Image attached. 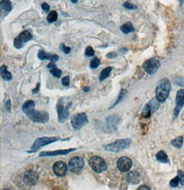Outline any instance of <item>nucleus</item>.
Listing matches in <instances>:
<instances>
[{"instance_id":"nucleus-13","label":"nucleus","mask_w":184,"mask_h":190,"mask_svg":"<svg viewBox=\"0 0 184 190\" xmlns=\"http://www.w3.org/2000/svg\"><path fill=\"white\" fill-rule=\"evenodd\" d=\"M120 119L116 116H110L106 118V131L108 132L115 131L117 128Z\"/></svg>"},{"instance_id":"nucleus-42","label":"nucleus","mask_w":184,"mask_h":190,"mask_svg":"<svg viewBox=\"0 0 184 190\" xmlns=\"http://www.w3.org/2000/svg\"><path fill=\"white\" fill-rule=\"evenodd\" d=\"M116 56V55L115 53H114V52H111V53L107 54V58H115Z\"/></svg>"},{"instance_id":"nucleus-14","label":"nucleus","mask_w":184,"mask_h":190,"mask_svg":"<svg viewBox=\"0 0 184 190\" xmlns=\"http://www.w3.org/2000/svg\"><path fill=\"white\" fill-rule=\"evenodd\" d=\"M68 167H67L66 164L62 162V161H59L56 162L53 165V171L55 175L59 177L64 176L67 173Z\"/></svg>"},{"instance_id":"nucleus-16","label":"nucleus","mask_w":184,"mask_h":190,"mask_svg":"<svg viewBox=\"0 0 184 190\" xmlns=\"http://www.w3.org/2000/svg\"><path fill=\"white\" fill-rule=\"evenodd\" d=\"M126 180L128 183L137 185L138 184L140 181H141V175L137 171H133L129 172L126 176Z\"/></svg>"},{"instance_id":"nucleus-12","label":"nucleus","mask_w":184,"mask_h":190,"mask_svg":"<svg viewBox=\"0 0 184 190\" xmlns=\"http://www.w3.org/2000/svg\"><path fill=\"white\" fill-rule=\"evenodd\" d=\"M184 105V89H181L178 91L177 93V97H176V107L174 111L175 118H177L179 114L180 113V111Z\"/></svg>"},{"instance_id":"nucleus-46","label":"nucleus","mask_w":184,"mask_h":190,"mask_svg":"<svg viewBox=\"0 0 184 190\" xmlns=\"http://www.w3.org/2000/svg\"><path fill=\"white\" fill-rule=\"evenodd\" d=\"M139 190H141V189H150V188L148 186H146V185H142L141 187H139Z\"/></svg>"},{"instance_id":"nucleus-30","label":"nucleus","mask_w":184,"mask_h":190,"mask_svg":"<svg viewBox=\"0 0 184 190\" xmlns=\"http://www.w3.org/2000/svg\"><path fill=\"white\" fill-rule=\"evenodd\" d=\"M50 73L53 75V76H55V77H57V78L60 77L62 74L61 70L57 68L56 66L54 67V68H52L50 69Z\"/></svg>"},{"instance_id":"nucleus-39","label":"nucleus","mask_w":184,"mask_h":190,"mask_svg":"<svg viewBox=\"0 0 184 190\" xmlns=\"http://www.w3.org/2000/svg\"><path fill=\"white\" fill-rule=\"evenodd\" d=\"M41 9H42L43 11L47 13L49 11V10H50V6H49L47 3L44 2V3H43L42 4H41Z\"/></svg>"},{"instance_id":"nucleus-21","label":"nucleus","mask_w":184,"mask_h":190,"mask_svg":"<svg viewBox=\"0 0 184 190\" xmlns=\"http://www.w3.org/2000/svg\"><path fill=\"white\" fill-rule=\"evenodd\" d=\"M112 67L111 66H108V67H106V68L103 69L102 72H101V74L99 75V81H103V80H104L105 79H106L108 77H109V75L110 74V72L111 71H112Z\"/></svg>"},{"instance_id":"nucleus-8","label":"nucleus","mask_w":184,"mask_h":190,"mask_svg":"<svg viewBox=\"0 0 184 190\" xmlns=\"http://www.w3.org/2000/svg\"><path fill=\"white\" fill-rule=\"evenodd\" d=\"M160 65L161 64L159 60H157L156 59L152 58L144 62V64H143V68L147 73L150 75H153L155 73H157L158 69H159Z\"/></svg>"},{"instance_id":"nucleus-3","label":"nucleus","mask_w":184,"mask_h":190,"mask_svg":"<svg viewBox=\"0 0 184 190\" xmlns=\"http://www.w3.org/2000/svg\"><path fill=\"white\" fill-rule=\"evenodd\" d=\"M35 108L28 109L24 111V113L31 120L34 122H39V123H45L48 122L49 120V115L46 111H35Z\"/></svg>"},{"instance_id":"nucleus-19","label":"nucleus","mask_w":184,"mask_h":190,"mask_svg":"<svg viewBox=\"0 0 184 190\" xmlns=\"http://www.w3.org/2000/svg\"><path fill=\"white\" fill-rule=\"evenodd\" d=\"M157 160L160 163H169V159L166 153L164 151H160L156 154Z\"/></svg>"},{"instance_id":"nucleus-18","label":"nucleus","mask_w":184,"mask_h":190,"mask_svg":"<svg viewBox=\"0 0 184 190\" xmlns=\"http://www.w3.org/2000/svg\"><path fill=\"white\" fill-rule=\"evenodd\" d=\"M17 37L23 44H24L32 39V35H31V33L28 30H24L19 36H17Z\"/></svg>"},{"instance_id":"nucleus-32","label":"nucleus","mask_w":184,"mask_h":190,"mask_svg":"<svg viewBox=\"0 0 184 190\" xmlns=\"http://www.w3.org/2000/svg\"><path fill=\"white\" fill-rule=\"evenodd\" d=\"M85 55L88 57H92L95 56V51L91 46H88V47L85 48Z\"/></svg>"},{"instance_id":"nucleus-6","label":"nucleus","mask_w":184,"mask_h":190,"mask_svg":"<svg viewBox=\"0 0 184 190\" xmlns=\"http://www.w3.org/2000/svg\"><path fill=\"white\" fill-rule=\"evenodd\" d=\"M89 120L86 114L85 113H79L75 114L72 117L71 119V124L72 126L75 130H79L85 126Z\"/></svg>"},{"instance_id":"nucleus-15","label":"nucleus","mask_w":184,"mask_h":190,"mask_svg":"<svg viewBox=\"0 0 184 190\" xmlns=\"http://www.w3.org/2000/svg\"><path fill=\"white\" fill-rule=\"evenodd\" d=\"M76 150L75 148L68 149H62L57 151H53V152H42L40 153V157H44V156H65L68 154Z\"/></svg>"},{"instance_id":"nucleus-33","label":"nucleus","mask_w":184,"mask_h":190,"mask_svg":"<svg viewBox=\"0 0 184 190\" xmlns=\"http://www.w3.org/2000/svg\"><path fill=\"white\" fill-rule=\"evenodd\" d=\"M14 46L16 48L20 49L24 46V44L20 41L19 39L18 38V37H17V38H15V40H14Z\"/></svg>"},{"instance_id":"nucleus-35","label":"nucleus","mask_w":184,"mask_h":190,"mask_svg":"<svg viewBox=\"0 0 184 190\" xmlns=\"http://www.w3.org/2000/svg\"><path fill=\"white\" fill-rule=\"evenodd\" d=\"M123 7L126 8V9H128V10H134V9H137V8L136 6H134L133 4L130 3V2H125V3L123 4Z\"/></svg>"},{"instance_id":"nucleus-1","label":"nucleus","mask_w":184,"mask_h":190,"mask_svg":"<svg viewBox=\"0 0 184 190\" xmlns=\"http://www.w3.org/2000/svg\"><path fill=\"white\" fill-rule=\"evenodd\" d=\"M171 88V84L169 80L164 78L158 82L156 88V98L159 102H164L168 98Z\"/></svg>"},{"instance_id":"nucleus-2","label":"nucleus","mask_w":184,"mask_h":190,"mask_svg":"<svg viewBox=\"0 0 184 190\" xmlns=\"http://www.w3.org/2000/svg\"><path fill=\"white\" fill-rule=\"evenodd\" d=\"M131 143V140L129 138H125L122 140H119L117 141L108 144L107 145H105L103 148L106 151L111 152H120L121 151L127 149L130 147V145Z\"/></svg>"},{"instance_id":"nucleus-41","label":"nucleus","mask_w":184,"mask_h":190,"mask_svg":"<svg viewBox=\"0 0 184 190\" xmlns=\"http://www.w3.org/2000/svg\"><path fill=\"white\" fill-rule=\"evenodd\" d=\"M59 59V57L57 55H53L50 58V60H51V62H57Z\"/></svg>"},{"instance_id":"nucleus-36","label":"nucleus","mask_w":184,"mask_h":190,"mask_svg":"<svg viewBox=\"0 0 184 190\" xmlns=\"http://www.w3.org/2000/svg\"><path fill=\"white\" fill-rule=\"evenodd\" d=\"M60 49L64 52L65 54H68L71 51V48L70 47H67L64 45V44H61L60 45Z\"/></svg>"},{"instance_id":"nucleus-7","label":"nucleus","mask_w":184,"mask_h":190,"mask_svg":"<svg viewBox=\"0 0 184 190\" xmlns=\"http://www.w3.org/2000/svg\"><path fill=\"white\" fill-rule=\"evenodd\" d=\"M69 169L72 173L78 174L81 172V171L84 167V161L81 157L75 156L72 158L69 162Z\"/></svg>"},{"instance_id":"nucleus-24","label":"nucleus","mask_w":184,"mask_h":190,"mask_svg":"<svg viewBox=\"0 0 184 190\" xmlns=\"http://www.w3.org/2000/svg\"><path fill=\"white\" fill-rule=\"evenodd\" d=\"M159 102L157 100V98L152 99V100L149 102L148 105L150 106V109H151L152 113L155 112V111H156L158 109V108H159Z\"/></svg>"},{"instance_id":"nucleus-40","label":"nucleus","mask_w":184,"mask_h":190,"mask_svg":"<svg viewBox=\"0 0 184 190\" xmlns=\"http://www.w3.org/2000/svg\"><path fill=\"white\" fill-rule=\"evenodd\" d=\"M176 84L181 86V87H184V77H181L177 79V81L175 82Z\"/></svg>"},{"instance_id":"nucleus-45","label":"nucleus","mask_w":184,"mask_h":190,"mask_svg":"<svg viewBox=\"0 0 184 190\" xmlns=\"http://www.w3.org/2000/svg\"><path fill=\"white\" fill-rule=\"evenodd\" d=\"M56 65L54 64V62H51V63L48 64L47 65V67L48 69H52V68H54V67H55Z\"/></svg>"},{"instance_id":"nucleus-4","label":"nucleus","mask_w":184,"mask_h":190,"mask_svg":"<svg viewBox=\"0 0 184 190\" xmlns=\"http://www.w3.org/2000/svg\"><path fill=\"white\" fill-rule=\"evenodd\" d=\"M89 165L97 173H102L107 170L108 165L104 159L98 156H94L89 160Z\"/></svg>"},{"instance_id":"nucleus-22","label":"nucleus","mask_w":184,"mask_h":190,"mask_svg":"<svg viewBox=\"0 0 184 190\" xmlns=\"http://www.w3.org/2000/svg\"><path fill=\"white\" fill-rule=\"evenodd\" d=\"M0 5H1L2 9L4 10L5 11H6L8 13L11 11V10L12 9V3L10 0H2Z\"/></svg>"},{"instance_id":"nucleus-47","label":"nucleus","mask_w":184,"mask_h":190,"mask_svg":"<svg viewBox=\"0 0 184 190\" xmlns=\"http://www.w3.org/2000/svg\"><path fill=\"white\" fill-rule=\"evenodd\" d=\"M84 91H85V92H88V91H89V88H88V87H85L84 89H83Z\"/></svg>"},{"instance_id":"nucleus-31","label":"nucleus","mask_w":184,"mask_h":190,"mask_svg":"<svg viewBox=\"0 0 184 190\" xmlns=\"http://www.w3.org/2000/svg\"><path fill=\"white\" fill-rule=\"evenodd\" d=\"M100 64V59L98 58H93L91 62H90V68L91 69H97L98 66H99V65Z\"/></svg>"},{"instance_id":"nucleus-29","label":"nucleus","mask_w":184,"mask_h":190,"mask_svg":"<svg viewBox=\"0 0 184 190\" xmlns=\"http://www.w3.org/2000/svg\"><path fill=\"white\" fill-rule=\"evenodd\" d=\"M127 94V91H126L125 90V89H122L121 91V92H120V95H119V97H118V98H117V100H116V102L114 103V105L111 106V107L110 108V109H113V108H114L115 107V106L117 105V104H119L120 103L121 100H123V99L125 98V96H126V95Z\"/></svg>"},{"instance_id":"nucleus-10","label":"nucleus","mask_w":184,"mask_h":190,"mask_svg":"<svg viewBox=\"0 0 184 190\" xmlns=\"http://www.w3.org/2000/svg\"><path fill=\"white\" fill-rule=\"evenodd\" d=\"M24 181L26 185L28 186H34L39 181L38 174L34 170H28L25 172Z\"/></svg>"},{"instance_id":"nucleus-44","label":"nucleus","mask_w":184,"mask_h":190,"mask_svg":"<svg viewBox=\"0 0 184 190\" xmlns=\"http://www.w3.org/2000/svg\"><path fill=\"white\" fill-rule=\"evenodd\" d=\"M40 83H38L37 85V87H36L35 89L33 91V93H37L39 92V90H40Z\"/></svg>"},{"instance_id":"nucleus-17","label":"nucleus","mask_w":184,"mask_h":190,"mask_svg":"<svg viewBox=\"0 0 184 190\" xmlns=\"http://www.w3.org/2000/svg\"><path fill=\"white\" fill-rule=\"evenodd\" d=\"M120 29L124 34H128V33L134 32V28L130 22H128L126 24H123L121 27Z\"/></svg>"},{"instance_id":"nucleus-27","label":"nucleus","mask_w":184,"mask_h":190,"mask_svg":"<svg viewBox=\"0 0 184 190\" xmlns=\"http://www.w3.org/2000/svg\"><path fill=\"white\" fill-rule=\"evenodd\" d=\"M151 113H152V111H151V109H150V107L149 105H146L144 106L143 110H142L141 116L145 118H148L150 117Z\"/></svg>"},{"instance_id":"nucleus-28","label":"nucleus","mask_w":184,"mask_h":190,"mask_svg":"<svg viewBox=\"0 0 184 190\" xmlns=\"http://www.w3.org/2000/svg\"><path fill=\"white\" fill-rule=\"evenodd\" d=\"M35 103L34 101H33V100H28L26 101V102H25L24 105L22 106L23 112H24V111H27L30 109L35 108Z\"/></svg>"},{"instance_id":"nucleus-49","label":"nucleus","mask_w":184,"mask_h":190,"mask_svg":"<svg viewBox=\"0 0 184 190\" xmlns=\"http://www.w3.org/2000/svg\"><path fill=\"white\" fill-rule=\"evenodd\" d=\"M183 2H184V0H181V4H182L183 3Z\"/></svg>"},{"instance_id":"nucleus-9","label":"nucleus","mask_w":184,"mask_h":190,"mask_svg":"<svg viewBox=\"0 0 184 190\" xmlns=\"http://www.w3.org/2000/svg\"><path fill=\"white\" fill-rule=\"evenodd\" d=\"M71 104V103H70ZM70 104L68 106L65 107L64 106L63 99H59L57 105V110L58 113V120L60 122H64L69 116V111L68 108L70 106Z\"/></svg>"},{"instance_id":"nucleus-25","label":"nucleus","mask_w":184,"mask_h":190,"mask_svg":"<svg viewBox=\"0 0 184 190\" xmlns=\"http://www.w3.org/2000/svg\"><path fill=\"white\" fill-rule=\"evenodd\" d=\"M58 18V14L55 10H52V11L48 14L47 17V21L49 23H53L56 22Z\"/></svg>"},{"instance_id":"nucleus-26","label":"nucleus","mask_w":184,"mask_h":190,"mask_svg":"<svg viewBox=\"0 0 184 190\" xmlns=\"http://www.w3.org/2000/svg\"><path fill=\"white\" fill-rule=\"evenodd\" d=\"M52 56L50 53H48L43 50H40L38 53V58L41 60H45V59H50Z\"/></svg>"},{"instance_id":"nucleus-20","label":"nucleus","mask_w":184,"mask_h":190,"mask_svg":"<svg viewBox=\"0 0 184 190\" xmlns=\"http://www.w3.org/2000/svg\"><path fill=\"white\" fill-rule=\"evenodd\" d=\"M1 74L2 77H3V79L6 81H9L12 79V75L7 70V66L3 65L1 67Z\"/></svg>"},{"instance_id":"nucleus-48","label":"nucleus","mask_w":184,"mask_h":190,"mask_svg":"<svg viewBox=\"0 0 184 190\" xmlns=\"http://www.w3.org/2000/svg\"><path fill=\"white\" fill-rule=\"evenodd\" d=\"M71 1L72 2V3L76 4V3H77V2H78V0H71Z\"/></svg>"},{"instance_id":"nucleus-23","label":"nucleus","mask_w":184,"mask_h":190,"mask_svg":"<svg viewBox=\"0 0 184 190\" xmlns=\"http://www.w3.org/2000/svg\"><path fill=\"white\" fill-rule=\"evenodd\" d=\"M183 143V138L182 136H179L177 138L174 139L172 141V145L175 147L177 148V149H181L182 147Z\"/></svg>"},{"instance_id":"nucleus-38","label":"nucleus","mask_w":184,"mask_h":190,"mask_svg":"<svg viewBox=\"0 0 184 190\" xmlns=\"http://www.w3.org/2000/svg\"><path fill=\"white\" fill-rule=\"evenodd\" d=\"M61 82H62V84H63L64 86H65V87H68V86L70 84L69 76H65V77H64L63 78H62V80H61Z\"/></svg>"},{"instance_id":"nucleus-5","label":"nucleus","mask_w":184,"mask_h":190,"mask_svg":"<svg viewBox=\"0 0 184 190\" xmlns=\"http://www.w3.org/2000/svg\"><path fill=\"white\" fill-rule=\"evenodd\" d=\"M57 140H59V138L56 137L40 138H38L35 140V142L33 143V145H32V147H31L30 151L28 152L29 153L36 152L41 147L45 146V145H47L48 144H50V143L55 142L56 141H57Z\"/></svg>"},{"instance_id":"nucleus-11","label":"nucleus","mask_w":184,"mask_h":190,"mask_svg":"<svg viewBox=\"0 0 184 190\" xmlns=\"http://www.w3.org/2000/svg\"><path fill=\"white\" fill-rule=\"evenodd\" d=\"M133 166V162L130 158L126 156H123L119 158L117 161V167L119 170L122 172H126L128 171Z\"/></svg>"},{"instance_id":"nucleus-37","label":"nucleus","mask_w":184,"mask_h":190,"mask_svg":"<svg viewBox=\"0 0 184 190\" xmlns=\"http://www.w3.org/2000/svg\"><path fill=\"white\" fill-rule=\"evenodd\" d=\"M177 174H178L179 178V181L181 182V185H184V172L181 170H178Z\"/></svg>"},{"instance_id":"nucleus-43","label":"nucleus","mask_w":184,"mask_h":190,"mask_svg":"<svg viewBox=\"0 0 184 190\" xmlns=\"http://www.w3.org/2000/svg\"><path fill=\"white\" fill-rule=\"evenodd\" d=\"M6 109H7V111H10V109H11V103H10V100H8V102H6Z\"/></svg>"},{"instance_id":"nucleus-34","label":"nucleus","mask_w":184,"mask_h":190,"mask_svg":"<svg viewBox=\"0 0 184 190\" xmlns=\"http://www.w3.org/2000/svg\"><path fill=\"white\" fill-rule=\"evenodd\" d=\"M179 176H177L175 177V178H173L172 180H171L170 183V185L171 187H177L179 185Z\"/></svg>"}]
</instances>
